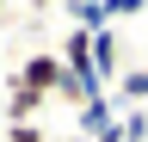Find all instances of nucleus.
<instances>
[{"instance_id":"obj_3","label":"nucleus","mask_w":148,"mask_h":142,"mask_svg":"<svg viewBox=\"0 0 148 142\" xmlns=\"http://www.w3.org/2000/svg\"><path fill=\"white\" fill-rule=\"evenodd\" d=\"M43 93H31V86H18V74H12V86H6V123H37V111H43Z\"/></svg>"},{"instance_id":"obj_8","label":"nucleus","mask_w":148,"mask_h":142,"mask_svg":"<svg viewBox=\"0 0 148 142\" xmlns=\"http://www.w3.org/2000/svg\"><path fill=\"white\" fill-rule=\"evenodd\" d=\"M86 142H123V123H105L99 136H86Z\"/></svg>"},{"instance_id":"obj_6","label":"nucleus","mask_w":148,"mask_h":142,"mask_svg":"<svg viewBox=\"0 0 148 142\" xmlns=\"http://www.w3.org/2000/svg\"><path fill=\"white\" fill-rule=\"evenodd\" d=\"M123 142H148V111H123Z\"/></svg>"},{"instance_id":"obj_10","label":"nucleus","mask_w":148,"mask_h":142,"mask_svg":"<svg viewBox=\"0 0 148 142\" xmlns=\"http://www.w3.org/2000/svg\"><path fill=\"white\" fill-rule=\"evenodd\" d=\"M0 12H6V0H0Z\"/></svg>"},{"instance_id":"obj_7","label":"nucleus","mask_w":148,"mask_h":142,"mask_svg":"<svg viewBox=\"0 0 148 142\" xmlns=\"http://www.w3.org/2000/svg\"><path fill=\"white\" fill-rule=\"evenodd\" d=\"M6 142H56V136H43L37 123H6Z\"/></svg>"},{"instance_id":"obj_4","label":"nucleus","mask_w":148,"mask_h":142,"mask_svg":"<svg viewBox=\"0 0 148 142\" xmlns=\"http://www.w3.org/2000/svg\"><path fill=\"white\" fill-rule=\"evenodd\" d=\"M111 86H117V105H130V111H142V105H148V68H123Z\"/></svg>"},{"instance_id":"obj_5","label":"nucleus","mask_w":148,"mask_h":142,"mask_svg":"<svg viewBox=\"0 0 148 142\" xmlns=\"http://www.w3.org/2000/svg\"><path fill=\"white\" fill-rule=\"evenodd\" d=\"M99 12H105V25H117V19H136V12H148V0H99Z\"/></svg>"},{"instance_id":"obj_9","label":"nucleus","mask_w":148,"mask_h":142,"mask_svg":"<svg viewBox=\"0 0 148 142\" xmlns=\"http://www.w3.org/2000/svg\"><path fill=\"white\" fill-rule=\"evenodd\" d=\"M25 6H31V12H43V6H56V0H25Z\"/></svg>"},{"instance_id":"obj_2","label":"nucleus","mask_w":148,"mask_h":142,"mask_svg":"<svg viewBox=\"0 0 148 142\" xmlns=\"http://www.w3.org/2000/svg\"><path fill=\"white\" fill-rule=\"evenodd\" d=\"M86 37H92V74H99V80H117V74H123V43H117V25H111V31H86Z\"/></svg>"},{"instance_id":"obj_1","label":"nucleus","mask_w":148,"mask_h":142,"mask_svg":"<svg viewBox=\"0 0 148 142\" xmlns=\"http://www.w3.org/2000/svg\"><path fill=\"white\" fill-rule=\"evenodd\" d=\"M18 86H31V93H43V99H62V105H74V111L86 105L80 93H74V80H68V68H62L56 49H37V56L18 62Z\"/></svg>"}]
</instances>
